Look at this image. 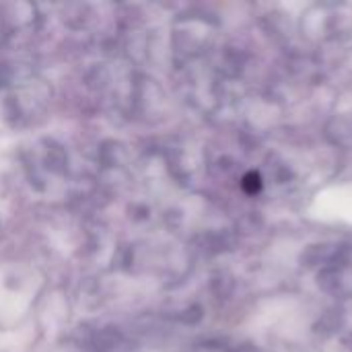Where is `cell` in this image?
<instances>
[{
  "label": "cell",
  "mask_w": 352,
  "mask_h": 352,
  "mask_svg": "<svg viewBox=\"0 0 352 352\" xmlns=\"http://www.w3.org/2000/svg\"><path fill=\"white\" fill-rule=\"evenodd\" d=\"M241 188L248 192V194H256V192H260V188H262V182H260V175L258 173H248L245 177H243V182H241Z\"/></svg>",
  "instance_id": "6da1fadb"
}]
</instances>
